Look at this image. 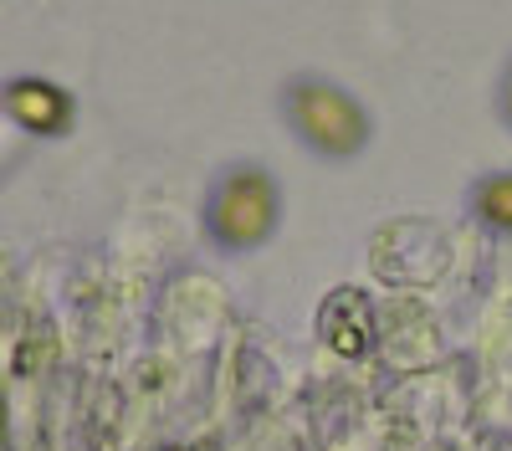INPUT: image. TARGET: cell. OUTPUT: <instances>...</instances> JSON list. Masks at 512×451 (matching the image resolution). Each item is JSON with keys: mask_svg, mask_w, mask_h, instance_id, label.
<instances>
[{"mask_svg": "<svg viewBox=\"0 0 512 451\" xmlns=\"http://www.w3.org/2000/svg\"><path fill=\"white\" fill-rule=\"evenodd\" d=\"M0 103H6V118L31 139H67L72 123H77V98L62 88L57 77L21 72V77L6 82Z\"/></svg>", "mask_w": 512, "mask_h": 451, "instance_id": "3", "label": "cell"}, {"mask_svg": "<svg viewBox=\"0 0 512 451\" xmlns=\"http://www.w3.org/2000/svg\"><path fill=\"white\" fill-rule=\"evenodd\" d=\"M205 236L216 252H262L282 226V185L262 159H236L205 190Z\"/></svg>", "mask_w": 512, "mask_h": 451, "instance_id": "2", "label": "cell"}, {"mask_svg": "<svg viewBox=\"0 0 512 451\" xmlns=\"http://www.w3.org/2000/svg\"><path fill=\"white\" fill-rule=\"evenodd\" d=\"M277 108L287 118L292 139L328 164H349L374 144V113L359 103L354 88L323 72H292L277 93Z\"/></svg>", "mask_w": 512, "mask_h": 451, "instance_id": "1", "label": "cell"}, {"mask_svg": "<svg viewBox=\"0 0 512 451\" xmlns=\"http://www.w3.org/2000/svg\"><path fill=\"white\" fill-rule=\"evenodd\" d=\"M466 205H472V216L497 231V236H512V170H492L472 185V195H466Z\"/></svg>", "mask_w": 512, "mask_h": 451, "instance_id": "5", "label": "cell"}, {"mask_svg": "<svg viewBox=\"0 0 512 451\" xmlns=\"http://www.w3.org/2000/svg\"><path fill=\"white\" fill-rule=\"evenodd\" d=\"M492 103H497V118L512 129V57H507V67H502V77H497V93H492Z\"/></svg>", "mask_w": 512, "mask_h": 451, "instance_id": "6", "label": "cell"}, {"mask_svg": "<svg viewBox=\"0 0 512 451\" xmlns=\"http://www.w3.org/2000/svg\"><path fill=\"white\" fill-rule=\"evenodd\" d=\"M318 339L338 354V359H364L379 344V318L364 287H333L318 303Z\"/></svg>", "mask_w": 512, "mask_h": 451, "instance_id": "4", "label": "cell"}, {"mask_svg": "<svg viewBox=\"0 0 512 451\" xmlns=\"http://www.w3.org/2000/svg\"><path fill=\"white\" fill-rule=\"evenodd\" d=\"M169 451H185V446H169Z\"/></svg>", "mask_w": 512, "mask_h": 451, "instance_id": "7", "label": "cell"}]
</instances>
